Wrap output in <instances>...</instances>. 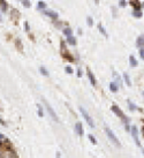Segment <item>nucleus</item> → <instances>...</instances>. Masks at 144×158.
I'll list each match as a JSON object with an SVG mask.
<instances>
[{"instance_id":"obj_1","label":"nucleus","mask_w":144,"mask_h":158,"mask_svg":"<svg viewBox=\"0 0 144 158\" xmlns=\"http://www.w3.org/2000/svg\"><path fill=\"white\" fill-rule=\"evenodd\" d=\"M80 112H81V114H82V117L84 118V120L88 122V125L90 126V127H92V128H95V124H93V120H92V118L90 117V114L88 113V111L85 110L84 107H82V106H80L79 107Z\"/></svg>"},{"instance_id":"obj_2","label":"nucleus","mask_w":144,"mask_h":158,"mask_svg":"<svg viewBox=\"0 0 144 158\" xmlns=\"http://www.w3.org/2000/svg\"><path fill=\"white\" fill-rule=\"evenodd\" d=\"M112 109V111H113V112L115 113V114H117V115H118L119 118L121 119V120H122V121H123L124 122V125H127V124H129V119L127 118V117H126V115H124L123 114V112H122V111H121V110H120V109H119L118 106L117 105H113L111 107Z\"/></svg>"},{"instance_id":"obj_3","label":"nucleus","mask_w":144,"mask_h":158,"mask_svg":"<svg viewBox=\"0 0 144 158\" xmlns=\"http://www.w3.org/2000/svg\"><path fill=\"white\" fill-rule=\"evenodd\" d=\"M44 104H45V107H46V111H47V113L50 114V117L55 121V122H59V118H58V115H57V113H55V111L52 109V106L50 105L47 102H46L45 99H44Z\"/></svg>"},{"instance_id":"obj_4","label":"nucleus","mask_w":144,"mask_h":158,"mask_svg":"<svg viewBox=\"0 0 144 158\" xmlns=\"http://www.w3.org/2000/svg\"><path fill=\"white\" fill-rule=\"evenodd\" d=\"M105 133H106V135H107V137L111 140V142H113L115 145H118V147H120V142H119L118 137L114 135V133L112 132L111 129L108 128V127H105Z\"/></svg>"},{"instance_id":"obj_5","label":"nucleus","mask_w":144,"mask_h":158,"mask_svg":"<svg viewBox=\"0 0 144 158\" xmlns=\"http://www.w3.org/2000/svg\"><path fill=\"white\" fill-rule=\"evenodd\" d=\"M86 75H88V77H89V81H90V83L92 84V87H95L97 84V81H96V77H95V75H93V73L89 69V68H86Z\"/></svg>"},{"instance_id":"obj_6","label":"nucleus","mask_w":144,"mask_h":158,"mask_svg":"<svg viewBox=\"0 0 144 158\" xmlns=\"http://www.w3.org/2000/svg\"><path fill=\"white\" fill-rule=\"evenodd\" d=\"M74 129H75V132L77 133V135L79 136H83V134H84V131H83V126H82V122H76L75 124V127H74Z\"/></svg>"},{"instance_id":"obj_7","label":"nucleus","mask_w":144,"mask_h":158,"mask_svg":"<svg viewBox=\"0 0 144 158\" xmlns=\"http://www.w3.org/2000/svg\"><path fill=\"white\" fill-rule=\"evenodd\" d=\"M130 132H131V135H133L134 140H135V142H136V144H137L138 147H141V143H139L138 137H137V127H136V126H133L130 128Z\"/></svg>"},{"instance_id":"obj_8","label":"nucleus","mask_w":144,"mask_h":158,"mask_svg":"<svg viewBox=\"0 0 144 158\" xmlns=\"http://www.w3.org/2000/svg\"><path fill=\"white\" fill-rule=\"evenodd\" d=\"M44 14L46 16L51 17L52 20H57L58 19V13H55L54 11H51V9H44Z\"/></svg>"},{"instance_id":"obj_9","label":"nucleus","mask_w":144,"mask_h":158,"mask_svg":"<svg viewBox=\"0 0 144 158\" xmlns=\"http://www.w3.org/2000/svg\"><path fill=\"white\" fill-rule=\"evenodd\" d=\"M129 4L134 7V11H141L142 5L138 2V0H130V1H129Z\"/></svg>"},{"instance_id":"obj_10","label":"nucleus","mask_w":144,"mask_h":158,"mask_svg":"<svg viewBox=\"0 0 144 158\" xmlns=\"http://www.w3.org/2000/svg\"><path fill=\"white\" fill-rule=\"evenodd\" d=\"M110 90H111L112 92H118L119 84L115 83V82H111V83H110Z\"/></svg>"},{"instance_id":"obj_11","label":"nucleus","mask_w":144,"mask_h":158,"mask_svg":"<svg viewBox=\"0 0 144 158\" xmlns=\"http://www.w3.org/2000/svg\"><path fill=\"white\" fill-rule=\"evenodd\" d=\"M136 45H137L139 49L144 47V36H139V37H138L137 42H136Z\"/></svg>"},{"instance_id":"obj_12","label":"nucleus","mask_w":144,"mask_h":158,"mask_svg":"<svg viewBox=\"0 0 144 158\" xmlns=\"http://www.w3.org/2000/svg\"><path fill=\"white\" fill-rule=\"evenodd\" d=\"M129 64H130L131 67H137L138 62H137V60L135 59L134 55H130V57H129Z\"/></svg>"},{"instance_id":"obj_13","label":"nucleus","mask_w":144,"mask_h":158,"mask_svg":"<svg viewBox=\"0 0 144 158\" xmlns=\"http://www.w3.org/2000/svg\"><path fill=\"white\" fill-rule=\"evenodd\" d=\"M123 80H124V83L127 84L128 87H131V81H130V77L127 73H123Z\"/></svg>"},{"instance_id":"obj_14","label":"nucleus","mask_w":144,"mask_h":158,"mask_svg":"<svg viewBox=\"0 0 144 158\" xmlns=\"http://www.w3.org/2000/svg\"><path fill=\"white\" fill-rule=\"evenodd\" d=\"M0 7H1V11H2V12H7L8 5H7L6 0H0Z\"/></svg>"},{"instance_id":"obj_15","label":"nucleus","mask_w":144,"mask_h":158,"mask_svg":"<svg viewBox=\"0 0 144 158\" xmlns=\"http://www.w3.org/2000/svg\"><path fill=\"white\" fill-rule=\"evenodd\" d=\"M67 43L70 45H76V38L73 36H69V37H67Z\"/></svg>"},{"instance_id":"obj_16","label":"nucleus","mask_w":144,"mask_h":158,"mask_svg":"<svg viewBox=\"0 0 144 158\" xmlns=\"http://www.w3.org/2000/svg\"><path fill=\"white\" fill-rule=\"evenodd\" d=\"M62 33H64V35H65L66 37H69V36H72L73 30L70 29V28H65V29L62 30Z\"/></svg>"},{"instance_id":"obj_17","label":"nucleus","mask_w":144,"mask_h":158,"mask_svg":"<svg viewBox=\"0 0 144 158\" xmlns=\"http://www.w3.org/2000/svg\"><path fill=\"white\" fill-rule=\"evenodd\" d=\"M39 72L42 75H44V76H46V77H48L50 76V73L47 72V69H46L45 67H40L39 68Z\"/></svg>"},{"instance_id":"obj_18","label":"nucleus","mask_w":144,"mask_h":158,"mask_svg":"<svg viewBox=\"0 0 144 158\" xmlns=\"http://www.w3.org/2000/svg\"><path fill=\"white\" fill-rule=\"evenodd\" d=\"M37 7H38V9H46V4L44 1H38Z\"/></svg>"},{"instance_id":"obj_19","label":"nucleus","mask_w":144,"mask_h":158,"mask_svg":"<svg viewBox=\"0 0 144 158\" xmlns=\"http://www.w3.org/2000/svg\"><path fill=\"white\" fill-rule=\"evenodd\" d=\"M98 29H99V31H100V33H103V35H104L105 37H107V36H108V35H107V33L105 31V28H104V27H103V26H101L100 23H99V24H98Z\"/></svg>"},{"instance_id":"obj_20","label":"nucleus","mask_w":144,"mask_h":158,"mask_svg":"<svg viewBox=\"0 0 144 158\" xmlns=\"http://www.w3.org/2000/svg\"><path fill=\"white\" fill-rule=\"evenodd\" d=\"M88 137H89V140L91 141L92 144H97V140H96V137H95L92 134H89V135H88Z\"/></svg>"},{"instance_id":"obj_21","label":"nucleus","mask_w":144,"mask_h":158,"mask_svg":"<svg viewBox=\"0 0 144 158\" xmlns=\"http://www.w3.org/2000/svg\"><path fill=\"white\" fill-rule=\"evenodd\" d=\"M133 15H134L135 17H142L143 13H142V11H134V12H133Z\"/></svg>"},{"instance_id":"obj_22","label":"nucleus","mask_w":144,"mask_h":158,"mask_svg":"<svg viewBox=\"0 0 144 158\" xmlns=\"http://www.w3.org/2000/svg\"><path fill=\"white\" fill-rule=\"evenodd\" d=\"M37 110H38V115L42 118V117L44 115V112H43V109H42L40 104H37Z\"/></svg>"},{"instance_id":"obj_23","label":"nucleus","mask_w":144,"mask_h":158,"mask_svg":"<svg viewBox=\"0 0 144 158\" xmlns=\"http://www.w3.org/2000/svg\"><path fill=\"white\" fill-rule=\"evenodd\" d=\"M128 105H129V109H130L131 111H136V110H137V107L135 106V104L131 103L130 100H128Z\"/></svg>"},{"instance_id":"obj_24","label":"nucleus","mask_w":144,"mask_h":158,"mask_svg":"<svg viewBox=\"0 0 144 158\" xmlns=\"http://www.w3.org/2000/svg\"><path fill=\"white\" fill-rule=\"evenodd\" d=\"M86 23H88V26L89 27L93 26V20H92L91 16H88V17H86Z\"/></svg>"},{"instance_id":"obj_25","label":"nucleus","mask_w":144,"mask_h":158,"mask_svg":"<svg viewBox=\"0 0 144 158\" xmlns=\"http://www.w3.org/2000/svg\"><path fill=\"white\" fill-rule=\"evenodd\" d=\"M22 4H23V6L27 7V8H29V7L31 6V4H30L29 0H22Z\"/></svg>"},{"instance_id":"obj_26","label":"nucleus","mask_w":144,"mask_h":158,"mask_svg":"<svg viewBox=\"0 0 144 158\" xmlns=\"http://www.w3.org/2000/svg\"><path fill=\"white\" fill-rule=\"evenodd\" d=\"M65 71H66V73H68V74H73V69H72V67L67 66V67L65 68Z\"/></svg>"},{"instance_id":"obj_27","label":"nucleus","mask_w":144,"mask_h":158,"mask_svg":"<svg viewBox=\"0 0 144 158\" xmlns=\"http://www.w3.org/2000/svg\"><path fill=\"white\" fill-rule=\"evenodd\" d=\"M139 57H141L142 59H144V47L139 49Z\"/></svg>"},{"instance_id":"obj_28","label":"nucleus","mask_w":144,"mask_h":158,"mask_svg":"<svg viewBox=\"0 0 144 158\" xmlns=\"http://www.w3.org/2000/svg\"><path fill=\"white\" fill-rule=\"evenodd\" d=\"M119 4H120V6H121V7H126V6H127V2H126L124 0H120V2H119Z\"/></svg>"},{"instance_id":"obj_29","label":"nucleus","mask_w":144,"mask_h":158,"mask_svg":"<svg viewBox=\"0 0 144 158\" xmlns=\"http://www.w3.org/2000/svg\"><path fill=\"white\" fill-rule=\"evenodd\" d=\"M77 76H79V77L82 76V71H81V68H77Z\"/></svg>"},{"instance_id":"obj_30","label":"nucleus","mask_w":144,"mask_h":158,"mask_svg":"<svg viewBox=\"0 0 144 158\" xmlns=\"http://www.w3.org/2000/svg\"><path fill=\"white\" fill-rule=\"evenodd\" d=\"M24 28H26V31H29V24H28V22H24Z\"/></svg>"},{"instance_id":"obj_31","label":"nucleus","mask_w":144,"mask_h":158,"mask_svg":"<svg viewBox=\"0 0 144 158\" xmlns=\"http://www.w3.org/2000/svg\"><path fill=\"white\" fill-rule=\"evenodd\" d=\"M57 158H60V152H57Z\"/></svg>"},{"instance_id":"obj_32","label":"nucleus","mask_w":144,"mask_h":158,"mask_svg":"<svg viewBox=\"0 0 144 158\" xmlns=\"http://www.w3.org/2000/svg\"><path fill=\"white\" fill-rule=\"evenodd\" d=\"M141 5H142V7H144V2H142V4H141Z\"/></svg>"},{"instance_id":"obj_33","label":"nucleus","mask_w":144,"mask_h":158,"mask_svg":"<svg viewBox=\"0 0 144 158\" xmlns=\"http://www.w3.org/2000/svg\"><path fill=\"white\" fill-rule=\"evenodd\" d=\"M95 1H96V4H98V0H95Z\"/></svg>"},{"instance_id":"obj_34","label":"nucleus","mask_w":144,"mask_h":158,"mask_svg":"<svg viewBox=\"0 0 144 158\" xmlns=\"http://www.w3.org/2000/svg\"><path fill=\"white\" fill-rule=\"evenodd\" d=\"M1 21H2V19H1V16H0V22H1Z\"/></svg>"},{"instance_id":"obj_35","label":"nucleus","mask_w":144,"mask_h":158,"mask_svg":"<svg viewBox=\"0 0 144 158\" xmlns=\"http://www.w3.org/2000/svg\"><path fill=\"white\" fill-rule=\"evenodd\" d=\"M143 136H144V127H143Z\"/></svg>"},{"instance_id":"obj_36","label":"nucleus","mask_w":144,"mask_h":158,"mask_svg":"<svg viewBox=\"0 0 144 158\" xmlns=\"http://www.w3.org/2000/svg\"><path fill=\"white\" fill-rule=\"evenodd\" d=\"M143 96H144V91H143Z\"/></svg>"}]
</instances>
